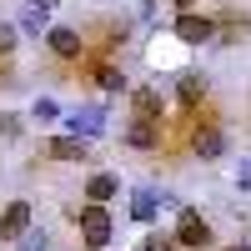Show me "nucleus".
I'll return each mask as SVG.
<instances>
[{
  "label": "nucleus",
  "instance_id": "1",
  "mask_svg": "<svg viewBox=\"0 0 251 251\" xmlns=\"http://www.w3.org/2000/svg\"><path fill=\"white\" fill-rule=\"evenodd\" d=\"M111 231H116V221H111V211L106 206H80V236H86V246L91 251H106L111 246Z\"/></svg>",
  "mask_w": 251,
  "mask_h": 251
},
{
  "label": "nucleus",
  "instance_id": "2",
  "mask_svg": "<svg viewBox=\"0 0 251 251\" xmlns=\"http://www.w3.org/2000/svg\"><path fill=\"white\" fill-rule=\"evenodd\" d=\"M176 246H211V226H206V216L196 211V206H181L176 211Z\"/></svg>",
  "mask_w": 251,
  "mask_h": 251
},
{
  "label": "nucleus",
  "instance_id": "3",
  "mask_svg": "<svg viewBox=\"0 0 251 251\" xmlns=\"http://www.w3.org/2000/svg\"><path fill=\"white\" fill-rule=\"evenodd\" d=\"M100 131H106V111H100V106H80V111L66 116V136L91 141V136H100Z\"/></svg>",
  "mask_w": 251,
  "mask_h": 251
},
{
  "label": "nucleus",
  "instance_id": "4",
  "mask_svg": "<svg viewBox=\"0 0 251 251\" xmlns=\"http://www.w3.org/2000/svg\"><path fill=\"white\" fill-rule=\"evenodd\" d=\"M176 35L186 40V46H206V40H216V20L211 15H176Z\"/></svg>",
  "mask_w": 251,
  "mask_h": 251
},
{
  "label": "nucleus",
  "instance_id": "5",
  "mask_svg": "<svg viewBox=\"0 0 251 251\" xmlns=\"http://www.w3.org/2000/svg\"><path fill=\"white\" fill-rule=\"evenodd\" d=\"M30 231V201H10L0 211V241H20Z\"/></svg>",
  "mask_w": 251,
  "mask_h": 251
},
{
  "label": "nucleus",
  "instance_id": "6",
  "mask_svg": "<svg viewBox=\"0 0 251 251\" xmlns=\"http://www.w3.org/2000/svg\"><path fill=\"white\" fill-rule=\"evenodd\" d=\"M191 151H196L201 161H221V156H226V131H221V126H196Z\"/></svg>",
  "mask_w": 251,
  "mask_h": 251
},
{
  "label": "nucleus",
  "instance_id": "7",
  "mask_svg": "<svg viewBox=\"0 0 251 251\" xmlns=\"http://www.w3.org/2000/svg\"><path fill=\"white\" fill-rule=\"evenodd\" d=\"M46 46H50V55H60V60H75L80 50H86V35H80L75 25H55V30L46 35Z\"/></svg>",
  "mask_w": 251,
  "mask_h": 251
},
{
  "label": "nucleus",
  "instance_id": "8",
  "mask_svg": "<svg viewBox=\"0 0 251 251\" xmlns=\"http://www.w3.org/2000/svg\"><path fill=\"white\" fill-rule=\"evenodd\" d=\"M50 161H86L91 156V141H80V136H55V141H46L40 146Z\"/></svg>",
  "mask_w": 251,
  "mask_h": 251
},
{
  "label": "nucleus",
  "instance_id": "9",
  "mask_svg": "<svg viewBox=\"0 0 251 251\" xmlns=\"http://www.w3.org/2000/svg\"><path fill=\"white\" fill-rule=\"evenodd\" d=\"M201 100H206V80H201L196 71H181V75H176V106H181V111H196Z\"/></svg>",
  "mask_w": 251,
  "mask_h": 251
},
{
  "label": "nucleus",
  "instance_id": "10",
  "mask_svg": "<svg viewBox=\"0 0 251 251\" xmlns=\"http://www.w3.org/2000/svg\"><path fill=\"white\" fill-rule=\"evenodd\" d=\"M156 211H161V191H151V186H141V191H131V221L151 226V221H156Z\"/></svg>",
  "mask_w": 251,
  "mask_h": 251
},
{
  "label": "nucleus",
  "instance_id": "11",
  "mask_svg": "<svg viewBox=\"0 0 251 251\" xmlns=\"http://www.w3.org/2000/svg\"><path fill=\"white\" fill-rule=\"evenodd\" d=\"M121 141H126V146H136V151H156V146H161V136H156V126H151V121H131V126L121 131Z\"/></svg>",
  "mask_w": 251,
  "mask_h": 251
},
{
  "label": "nucleus",
  "instance_id": "12",
  "mask_svg": "<svg viewBox=\"0 0 251 251\" xmlns=\"http://www.w3.org/2000/svg\"><path fill=\"white\" fill-rule=\"evenodd\" d=\"M15 30H25V35H50L55 25H50V10H40V5H25L15 15Z\"/></svg>",
  "mask_w": 251,
  "mask_h": 251
},
{
  "label": "nucleus",
  "instance_id": "13",
  "mask_svg": "<svg viewBox=\"0 0 251 251\" xmlns=\"http://www.w3.org/2000/svg\"><path fill=\"white\" fill-rule=\"evenodd\" d=\"M116 191H121V181H116L111 171H96V176L86 181V201H91V206H106Z\"/></svg>",
  "mask_w": 251,
  "mask_h": 251
},
{
  "label": "nucleus",
  "instance_id": "14",
  "mask_svg": "<svg viewBox=\"0 0 251 251\" xmlns=\"http://www.w3.org/2000/svg\"><path fill=\"white\" fill-rule=\"evenodd\" d=\"M131 106H136V121H156V116H161V86L131 91Z\"/></svg>",
  "mask_w": 251,
  "mask_h": 251
},
{
  "label": "nucleus",
  "instance_id": "15",
  "mask_svg": "<svg viewBox=\"0 0 251 251\" xmlns=\"http://www.w3.org/2000/svg\"><path fill=\"white\" fill-rule=\"evenodd\" d=\"M96 86L106 91V96H121V91H126V71H116V66H100V71H96Z\"/></svg>",
  "mask_w": 251,
  "mask_h": 251
},
{
  "label": "nucleus",
  "instance_id": "16",
  "mask_svg": "<svg viewBox=\"0 0 251 251\" xmlns=\"http://www.w3.org/2000/svg\"><path fill=\"white\" fill-rule=\"evenodd\" d=\"M30 121H35V126H50V121H60V100H50V96H40L35 106H30Z\"/></svg>",
  "mask_w": 251,
  "mask_h": 251
},
{
  "label": "nucleus",
  "instance_id": "17",
  "mask_svg": "<svg viewBox=\"0 0 251 251\" xmlns=\"http://www.w3.org/2000/svg\"><path fill=\"white\" fill-rule=\"evenodd\" d=\"M46 246H50V236H46V231H35V226L15 241V251H46Z\"/></svg>",
  "mask_w": 251,
  "mask_h": 251
},
{
  "label": "nucleus",
  "instance_id": "18",
  "mask_svg": "<svg viewBox=\"0 0 251 251\" xmlns=\"http://www.w3.org/2000/svg\"><path fill=\"white\" fill-rule=\"evenodd\" d=\"M141 251H176V241H171V236H161V231H151V236L141 241Z\"/></svg>",
  "mask_w": 251,
  "mask_h": 251
},
{
  "label": "nucleus",
  "instance_id": "19",
  "mask_svg": "<svg viewBox=\"0 0 251 251\" xmlns=\"http://www.w3.org/2000/svg\"><path fill=\"white\" fill-rule=\"evenodd\" d=\"M15 40H20V30H15V25H5V20H0V55H10V50H15Z\"/></svg>",
  "mask_w": 251,
  "mask_h": 251
},
{
  "label": "nucleus",
  "instance_id": "20",
  "mask_svg": "<svg viewBox=\"0 0 251 251\" xmlns=\"http://www.w3.org/2000/svg\"><path fill=\"white\" fill-rule=\"evenodd\" d=\"M236 186H241V191H251V161L236 166Z\"/></svg>",
  "mask_w": 251,
  "mask_h": 251
},
{
  "label": "nucleus",
  "instance_id": "21",
  "mask_svg": "<svg viewBox=\"0 0 251 251\" xmlns=\"http://www.w3.org/2000/svg\"><path fill=\"white\" fill-rule=\"evenodd\" d=\"M15 131H20V121L15 116H0V136H15Z\"/></svg>",
  "mask_w": 251,
  "mask_h": 251
},
{
  "label": "nucleus",
  "instance_id": "22",
  "mask_svg": "<svg viewBox=\"0 0 251 251\" xmlns=\"http://www.w3.org/2000/svg\"><path fill=\"white\" fill-rule=\"evenodd\" d=\"M171 5H176L181 15H191V5H196V0H171Z\"/></svg>",
  "mask_w": 251,
  "mask_h": 251
},
{
  "label": "nucleus",
  "instance_id": "23",
  "mask_svg": "<svg viewBox=\"0 0 251 251\" xmlns=\"http://www.w3.org/2000/svg\"><path fill=\"white\" fill-rule=\"evenodd\" d=\"M30 5H40V10H55V5H60V0H30Z\"/></svg>",
  "mask_w": 251,
  "mask_h": 251
},
{
  "label": "nucleus",
  "instance_id": "24",
  "mask_svg": "<svg viewBox=\"0 0 251 251\" xmlns=\"http://www.w3.org/2000/svg\"><path fill=\"white\" fill-rule=\"evenodd\" d=\"M226 251H251V241H236V246H226Z\"/></svg>",
  "mask_w": 251,
  "mask_h": 251
}]
</instances>
